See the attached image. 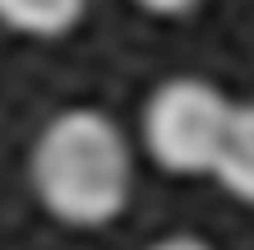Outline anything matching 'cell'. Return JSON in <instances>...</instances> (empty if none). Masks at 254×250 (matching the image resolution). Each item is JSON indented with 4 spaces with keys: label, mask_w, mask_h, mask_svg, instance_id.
<instances>
[{
    "label": "cell",
    "mask_w": 254,
    "mask_h": 250,
    "mask_svg": "<svg viewBox=\"0 0 254 250\" xmlns=\"http://www.w3.org/2000/svg\"><path fill=\"white\" fill-rule=\"evenodd\" d=\"M33 195L65 227H107L134 195V153L121 125L97 107H69L33 144Z\"/></svg>",
    "instance_id": "obj_1"
},
{
    "label": "cell",
    "mask_w": 254,
    "mask_h": 250,
    "mask_svg": "<svg viewBox=\"0 0 254 250\" xmlns=\"http://www.w3.org/2000/svg\"><path fill=\"white\" fill-rule=\"evenodd\" d=\"M236 102L208 79H167L143 102V149L171 176H213Z\"/></svg>",
    "instance_id": "obj_2"
},
{
    "label": "cell",
    "mask_w": 254,
    "mask_h": 250,
    "mask_svg": "<svg viewBox=\"0 0 254 250\" xmlns=\"http://www.w3.org/2000/svg\"><path fill=\"white\" fill-rule=\"evenodd\" d=\"M213 176L222 181L227 195H236L241 204L254 209V102H241L231 111V130H227V144H222Z\"/></svg>",
    "instance_id": "obj_3"
},
{
    "label": "cell",
    "mask_w": 254,
    "mask_h": 250,
    "mask_svg": "<svg viewBox=\"0 0 254 250\" xmlns=\"http://www.w3.org/2000/svg\"><path fill=\"white\" fill-rule=\"evenodd\" d=\"M88 0H0V23L23 37H65L79 28Z\"/></svg>",
    "instance_id": "obj_4"
},
{
    "label": "cell",
    "mask_w": 254,
    "mask_h": 250,
    "mask_svg": "<svg viewBox=\"0 0 254 250\" xmlns=\"http://www.w3.org/2000/svg\"><path fill=\"white\" fill-rule=\"evenodd\" d=\"M148 250H217V246H208L203 237H194V232H176V237H162V241H153Z\"/></svg>",
    "instance_id": "obj_5"
},
{
    "label": "cell",
    "mask_w": 254,
    "mask_h": 250,
    "mask_svg": "<svg viewBox=\"0 0 254 250\" xmlns=\"http://www.w3.org/2000/svg\"><path fill=\"white\" fill-rule=\"evenodd\" d=\"M139 9H148V14H162V19H176V14H190L199 0H134Z\"/></svg>",
    "instance_id": "obj_6"
}]
</instances>
